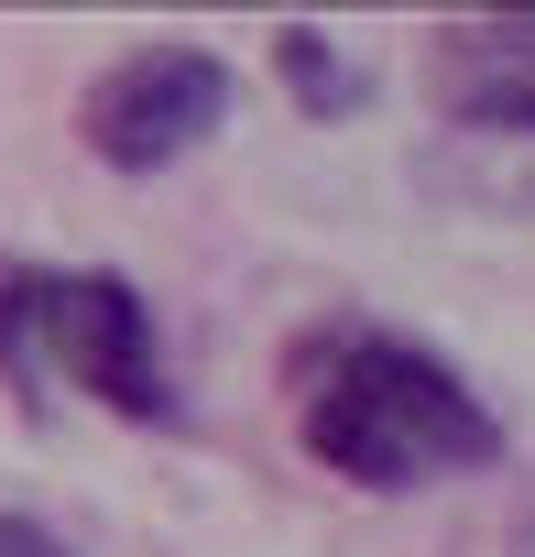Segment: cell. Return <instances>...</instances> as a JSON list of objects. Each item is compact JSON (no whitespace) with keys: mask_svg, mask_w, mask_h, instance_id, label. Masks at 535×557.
I'll use <instances>...</instances> for the list:
<instances>
[{"mask_svg":"<svg viewBox=\"0 0 535 557\" xmlns=\"http://www.w3.org/2000/svg\"><path fill=\"white\" fill-rule=\"evenodd\" d=\"M0 557H77L55 524H34V513H0Z\"/></svg>","mask_w":535,"mask_h":557,"instance_id":"8992f818","label":"cell"},{"mask_svg":"<svg viewBox=\"0 0 535 557\" xmlns=\"http://www.w3.org/2000/svg\"><path fill=\"white\" fill-rule=\"evenodd\" d=\"M285 405L318 470H339L350 492H426V481H470L502 459V416L481 405V383L459 361H437L426 339L394 329H307L285 350Z\"/></svg>","mask_w":535,"mask_h":557,"instance_id":"6da1fadb","label":"cell"},{"mask_svg":"<svg viewBox=\"0 0 535 557\" xmlns=\"http://www.w3.org/2000/svg\"><path fill=\"white\" fill-rule=\"evenodd\" d=\"M0 383H12L23 416H55V394L110 405L121 426H175V372L153 339V307L132 273H0Z\"/></svg>","mask_w":535,"mask_h":557,"instance_id":"7a4b0ae2","label":"cell"},{"mask_svg":"<svg viewBox=\"0 0 535 557\" xmlns=\"http://www.w3.org/2000/svg\"><path fill=\"white\" fill-rule=\"evenodd\" d=\"M426 88L459 132L481 143H535V12H492V23H448L426 45Z\"/></svg>","mask_w":535,"mask_h":557,"instance_id":"277c9868","label":"cell"},{"mask_svg":"<svg viewBox=\"0 0 535 557\" xmlns=\"http://www.w3.org/2000/svg\"><path fill=\"white\" fill-rule=\"evenodd\" d=\"M274 77L307 121H339V110L372 99V66H350V45H328L318 23H274Z\"/></svg>","mask_w":535,"mask_h":557,"instance_id":"5b68a950","label":"cell"},{"mask_svg":"<svg viewBox=\"0 0 535 557\" xmlns=\"http://www.w3.org/2000/svg\"><path fill=\"white\" fill-rule=\"evenodd\" d=\"M219 121H229V66H219L208 45H132V55L99 66L88 99H77V143H88L110 175H153V164L197 153Z\"/></svg>","mask_w":535,"mask_h":557,"instance_id":"3957f363","label":"cell"}]
</instances>
